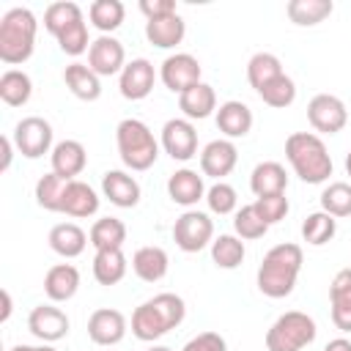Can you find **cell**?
Wrapping results in <instances>:
<instances>
[{"instance_id":"cell-24","label":"cell","mask_w":351,"mask_h":351,"mask_svg":"<svg viewBox=\"0 0 351 351\" xmlns=\"http://www.w3.org/2000/svg\"><path fill=\"white\" fill-rule=\"evenodd\" d=\"M178 107L184 110L186 118H208L211 110H217V93L211 85L197 82L192 88H186L184 93H178Z\"/></svg>"},{"instance_id":"cell-27","label":"cell","mask_w":351,"mask_h":351,"mask_svg":"<svg viewBox=\"0 0 351 351\" xmlns=\"http://www.w3.org/2000/svg\"><path fill=\"white\" fill-rule=\"evenodd\" d=\"M88 244V236L74 222H60L49 230V247L63 258H77Z\"/></svg>"},{"instance_id":"cell-11","label":"cell","mask_w":351,"mask_h":351,"mask_svg":"<svg viewBox=\"0 0 351 351\" xmlns=\"http://www.w3.org/2000/svg\"><path fill=\"white\" fill-rule=\"evenodd\" d=\"M27 329H30L38 340L52 343V340L66 337V332H69V315H66L60 307L38 304V307H33L30 315H27Z\"/></svg>"},{"instance_id":"cell-30","label":"cell","mask_w":351,"mask_h":351,"mask_svg":"<svg viewBox=\"0 0 351 351\" xmlns=\"http://www.w3.org/2000/svg\"><path fill=\"white\" fill-rule=\"evenodd\" d=\"M126 274V255L121 250H99L93 258V277L99 285H115Z\"/></svg>"},{"instance_id":"cell-23","label":"cell","mask_w":351,"mask_h":351,"mask_svg":"<svg viewBox=\"0 0 351 351\" xmlns=\"http://www.w3.org/2000/svg\"><path fill=\"white\" fill-rule=\"evenodd\" d=\"M203 178L195 173V170H176L170 178H167V195L173 203L178 206H192L203 197Z\"/></svg>"},{"instance_id":"cell-53","label":"cell","mask_w":351,"mask_h":351,"mask_svg":"<svg viewBox=\"0 0 351 351\" xmlns=\"http://www.w3.org/2000/svg\"><path fill=\"white\" fill-rule=\"evenodd\" d=\"M11 351H36V346H14Z\"/></svg>"},{"instance_id":"cell-32","label":"cell","mask_w":351,"mask_h":351,"mask_svg":"<svg viewBox=\"0 0 351 351\" xmlns=\"http://www.w3.org/2000/svg\"><path fill=\"white\" fill-rule=\"evenodd\" d=\"M332 0H291L288 3V19L302 27H313L324 22L332 14Z\"/></svg>"},{"instance_id":"cell-39","label":"cell","mask_w":351,"mask_h":351,"mask_svg":"<svg viewBox=\"0 0 351 351\" xmlns=\"http://www.w3.org/2000/svg\"><path fill=\"white\" fill-rule=\"evenodd\" d=\"M321 208L326 214L337 217H348L351 214V184L346 181H332L324 192H321Z\"/></svg>"},{"instance_id":"cell-12","label":"cell","mask_w":351,"mask_h":351,"mask_svg":"<svg viewBox=\"0 0 351 351\" xmlns=\"http://www.w3.org/2000/svg\"><path fill=\"white\" fill-rule=\"evenodd\" d=\"M88 66L99 74V77H110L115 71H123V44L112 36H99L96 41H90L88 49Z\"/></svg>"},{"instance_id":"cell-54","label":"cell","mask_w":351,"mask_h":351,"mask_svg":"<svg viewBox=\"0 0 351 351\" xmlns=\"http://www.w3.org/2000/svg\"><path fill=\"white\" fill-rule=\"evenodd\" d=\"M346 173L351 176V151H348V156H346Z\"/></svg>"},{"instance_id":"cell-44","label":"cell","mask_w":351,"mask_h":351,"mask_svg":"<svg viewBox=\"0 0 351 351\" xmlns=\"http://www.w3.org/2000/svg\"><path fill=\"white\" fill-rule=\"evenodd\" d=\"M208 208L214 214H230L236 208V189L225 181H217L211 189H208Z\"/></svg>"},{"instance_id":"cell-10","label":"cell","mask_w":351,"mask_h":351,"mask_svg":"<svg viewBox=\"0 0 351 351\" xmlns=\"http://www.w3.org/2000/svg\"><path fill=\"white\" fill-rule=\"evenodd\" d=\"M162 145H165V151H167L173 159L186 162V159H192L195 151H197V132H195V126H192L189 121L173 118V121H167L165 129H162Z\"/></svg>"},{"instance_id":"cell-49","label":"cell","mask_w":351,"mask_h":351,"mask_svg":"<svg viewBox=\"0 0 351 351\" xmlns=\"http://www.w3.org/2000/svg\"><path fill=\"white\" fill-rule=\"evenodd\" d=\"M332 324L340 332H351V304H332Z\"/></svg>"},{"instance_id":"cell-9","label":"cell","mask_w":351,"mask_h":351,"mask_svg":"<svg viewBox=\"0 0 351 351\" xmlns=\"http://www.w3.org/2000/svg\"><path fill=\"white\" fill-rule=\"evenodd\" d=\"M162 82L173 93H184L186 88L200 82V63L189 52H176L162 63Z\"/></svg>"},{"instance_id":"cell-46","label":"cell","mask_w":351,"mask_h":351,"mask_svg":"<svg viewBox=\"0 0 351 351\" xmlns=\"http://www.w3.org/2000/svg\"><path fill=\"white\" fill-rule=\"evenodd\" d=\"M332 304H351V269H340L329 285Z\"/></svg>"},{"instance_id":"cell-50","label":"cell","mask_w":351,"mask_h":351,"mask_svg":"<svg viewBox=\"0 0 351 351\" xmlns=\"http://www.w3.org/2000/svg\"><path fill=\"white\" fill-rule=\"evenodd\" d=\"M11 151H14V143L8 137H0V173L11 167Z\"/></svg>"},{"instance_id":"cell-14","label":"cell","mask_w":351,"mask_h":351,"mask_svg":"<svg viewBox=\"0 0 351 351\" xmlns=\"http://www.w3.org/2000/svg\"><path fill=\"white\" fill-rule=\"evenodd\" d=\"M154 80H156L154 66H151L145 58H134V60L126 63L123 71H121V93H123L126 99H132V101H140V99H145V96L151 93Z\"/></svg>"},{"instance_id":"cell-1","label":"cell","mask_w":351,"mask_h":351,"mask_svg":"<svg viewBox=\"0 0 351 351\" xmlns=\"http://www.w3.org/2000/svg\"><path fill=\"white\" fill-rule=\"evenodd\" d=\"M302 269V247L299 244H277L263 255L258 266V288L269 299H282L293 291L296 277Z\"/></svg>"},{"instance_id":"cell-56","label":"cell","mask_w":351,"mask_h":351,"mask_svg":"<svg viewBox=\"0 0 351 351\" xmlns=\"http://www.w3.org/2000/svg\"><path fill=\"white\" fill-rule=\"evenodd\" d=\"M148 351H170V348H165V346H154V348H148Z\"/></svg>"},{"instance_id":"cell-3","label":"cell","mask_w":351,"mask_h":351,"mask_svg":"<svg viewBox=\"0 0 351 351\" xmlns=\"http://www.w3.org/2000/svg\"><path fill=\"white\" fill-rule=\"evenodd\" d=\"M36 41V16L30 8H11L0 16V60L25 63L33 55Z\"/></svg>"},{"instance_id":"cell-13","label":"cell","mask_w":351,"mask_h":351,"mask_svg":"<svg viewBox=\"0 0 351 351\" xmlns=\"http://www.w3.org/2000/svg\"><path fill=\"white\" fill-rule=\"evenodd\" d=\"M126 332V318L121 310L99 307L88 318V335L96 346H115Z\"/></svg>"},{"instance_id":"cell-42","label":"cell","mask_w":351,"mask_h":351,"mask_svg":"<svg viewBox=\"0 0 351 351\" xmlns=\"http://www.w3.org/2000/svg\"><path fill=\"white\" fill-rule=\"evenodd\" d=\"M154 307H156V313L162 315V321H165V326H167V332L170 329H176L181 321H184V315H186V307H184V299L178 296V293H156L154 299Z\"/></svg>"},{"instance_id":"cell-35","label":"cell","mask_w":351,"mask_h":351,"mask_svg":"<svg viewBox=\"0 0 351 351\" xmlns=\"http://www.w3.org/2000/svg\"><path fill=\"white\" fill-rule=\"evenodd\" d=\"M66 186H69V178H63V176H58V173L41 176L38 184H36V203H38L41 208H47V211H60Z\"/></svg>"},{"instance_id":"cell-20","label":"cell","mask_w":351,"mask_h":351,"mask_svg":"<svg viewBox=\"0 0 351 351\" xmlns=\"http://www.w3.org/2000/svg\"><path fill=\"white\" fill-rule=\"evenodd\" d=\"M80 288V271L71 263H55L44 277V291L52 302H66Z\"/></svg>"},{"instance_id":"cell-41","label":"cell","mask_w":351,"mask_h":351,"mask_svg":"<svg viewBox=\"0 0 351 351\" xmlns=\"http://www.w3.org/2000/svg\"><path fill=\"white\" fill-rule=\"evenodd\" d=\"M233 228H236V233H239L241 239H261V236H266V230H269V225H266L263 217L258 214L255 203L241 206V208L236 211Z\"/></svg>"},{"instance_id":"cell-45","label":"cell","mask_w":351,"mask_h":351,"mask_svg":"<svg viewBox=\"0 0 351 351\" xmlns=\"http://www.w3.org/2000/svg\"><path fill=\"white\" fill-rule=\"evenodd\" d=\"M255 208H258V214L263 217L266 225H274V222H280V219L288 214V197H285V192H282V195L258 197V200H255Z\"/></svg>"},{"instance_id":"cell-5","label":"cell","mask_w":351,"mask_h":351,"mask_svg":"<svg viewBox=\"0 0 351 351\" xmlns=\"http://www.w3.org/2000/svg\"><path fill=\"white\" fill-rule=\"evenodd\" d=\"M315 340V321L307 313L288 310L266 332L269 351H302Z\"/></svg>"},{"instance_id":"cell-22","label":"cell","mask_w":351,"mask_h":351,"mask_svg":"<svg viewBox=\"0 0 351 351\" xmlns=\"http://www.w3.org/2000/svg\"><path fill=\"white\" fill-rule=\"evenodd\" d=\"M63 80H66V88H69L77 99H82V101H93V99H99V93H101L99 74H96L90 66H85V63H71V66H66Z\"/></svg>"},{"instance_id":"cell-17","label":"cell","mask_w":351,"mask_h":351,"mask_svg":"<svg viewBox=\"0 0 351 351\" xmlns=\"http://www.w3.org/2000/svg\"><path fill=\"white\" fill-rule=\"evenodd\" d=\"M85 162H88V154L80 140H63L52 148V173L69 181H74V176L85 170Z\"/></svg>"},{"instance_id":"cell-2","label":"cell","mask_w":351,"mask_h":351,"mask_svg":"<svg viewBox=\"0 0 351 351\" xmlns=\"http://www.w3.org/2000/svg\"><path fill=\"white\" fill-rule=\"evenodd\" d=\"M285 156L304 184H324L332 176V156L318 134L293 132L285 140Z\"/></svg>"},{"instance_id":"cell-55","label":"cell","mask_w":351,"mask_h":351,"mask_svg":"<svg viewBox=\"0 0 351 351\" xmlns=\"http://www.w3.org/2000/svg\"><path fill=\"white\" fill-rule=\"evenodd\" d=\"M36 351H55L52 346H36Z\"/></svg>"},{"instance_id":"cell-7","label":"cell","mask_w":351,"mask_h":351,"mask_svg":"<svg viewBox=\"0 0 351 351\" xmlns=\"http://www.w3.org/2000/svg\"><path fill=\"white\" fill-rule=\"evenodd\" d=\"M307 121L315 132L337 134L346 126L348 112H346V104L335 93H315L307 104Z\"/></svg>"},{"instance_id":"cell-26","label":"cell","mask_w":351,"mask_h":351,"mask_svg":"<svg viewBox=\"0 0 351 351\" xmlns=\"http://www.w3.org/2000/svg\"><path fill=\"white\" fill-rule=\"evenodd\" d=\"M132 269H134V274L140 280L156 282V280H162L167 274V252L162 247H154V244L140 247L134 252V258H132Z\"/></svg>"},{"instance_id":"cell-6","label":"cell","mask_w":351,"mask_h":351,"mask_svg":"<svg viewBox=\"0 0 351 351\" xmlns=\"http://www.w3.org/2000/svg\"><path fill=\"white\" fill-rule=\"evenodd\" d=\"M214 236V225L203 211H184L173 225V241L184 252H200Z\"/></svg>"},{"instance_id":"cell-28","label":"cell","mask_w":351,"mask_h":351,"mask_svg":"<svg viewBox=\"0 0 351 351\" xmlns=\"http://www.w3.org/2000/svg\"><path fill=\"white\" fill-rule=\"evenodd\" d=\"M88 239L96 247V252L99 250H121L126 241V225L118 217H101L93 222Z\"/></svg>"},{"instance_id":"cell-19","label":"cell","mask_w":351,"mask_h":351,"mask_svg":"<svg viewBox=\"0 0 351 351\" xmlns=\"http://www.w3.org/2000/svg\"><path fill=\"white\" fill-rule=\"evenodd\" d=\"M250 186L255 192V197H269V195H282L288 186V176L285 167L280 162H261L255 165L252 176H250Z\"/></svg>"},{"instance_id":"cell-43","label":"cell","mask_w":351,"mask_h":351,"mask_svg":"<svg viewBox=\"0 0 351 351\" xmlns=\"http://www.w3.org/2000/svg\"><path fill=\"white\" fill-rule=\"evenodd\" d=\"M58 44H60V49L66 55H82L85 49H90L88 47V27H85V22H74L71 27H66L58 36Z\"/></svg>"},{"instance_id":"cell-52","label":"cell","mask_w":351,"mask_h":351,"mask_svg":"<svg viewBox=\"0 0 351 351\" xmlns=\"http://www.w3.org/2000/svg\"><path fill=\"white\" fill-rule=\"evenodd\" d=\"M324 351H351V340H346V337H335V340H329V343L324 346Z\"/></svg>"},{"instance_id":"cell-47","label":"cell","mask_w":351,"mask_h":351,"mask_svg":"<svg viewBox=\"0 0 351 351\" xmlns=\"http://www.w3.org/2000/svg\"><path fill=\"white\" fill-rule=\"evenodd\" d=\"M181 351H228V343L219 332H200Z\"/></svg>"},{"instance_id":"cell-8","label":"cell","mask_w":351,"mask_h":351,"mask_svg":"<svg viewBox=\"0 0 351 351\" xmlns=\"http://www.w3.org/2000/svg\"><path fill=\"white\" fill-rule=\"evenodd\" d=\"M14 145L22 156L27 159H38L49 151L52 145V126L38 118V115H30V118H22L16 126H14Z\"/></svg>"},{"instance_id":"cell-31","label":"cell","mask_w":351,"mask_h":351,"mask_svg":"<svg viewBox=\"0 0 351 351\" xmlns=\"http://www.w3.org/2000/svg\"><path fill=\"white\" fill-rule=\"evenodd\" d=\"M33 93V82L25 71L19 69H8L0 74V99L8 107H22Z\"/></svg>"},{"instance_id":"cell-29","label":"cell","mask_w":351,"mask_h":351,"mask_svg":"<svg viewBox=\"0 0 351 351\" xmlns=\"http://www.w3.org/2000/svg\"><path fill=\"white\" fill-rule=\"evenodd\" d=\"M132 332H134L137 340H145V343H154L156 337H162V335L167 332V326H165V321H162V315L156 313V307H154L151 299L143 302V304L132 313Z\"/></svg>"},{"instance_id":"cell-48","label":"cell","mask_w":351,"mask_h":351,"mask_svg":"<svg viewBox=\"0 0 351 351\" xmlns=\"http://www.w3.org/2000/svg\"><path fill=\"white\" fill-rule=\"evenodd\" d=\"M140 11H143L148 19H159V16L178 14V11H176V0H140Z\"/></svg>"},{"instance_id":"cell-34","label":"cell","mask_w":351,"mask_h":351,"mask_svg":"<svg viewBox=\"0 0 351 351\" xmlns=\"http://www.w3.org/2000/svg\"><path fill=\"white\" fill-rule=\"evenodd\" d=\"M280 74H282V63L271 52H255L250 58V63H247V80H250V85L255 90H261L263 85H269Z\"/></svg>"},{"instance_id":"cell-40","label":"cell","mask_w":351,"mask_h":351,"mask_svg":"<svg viewBox=\"0 0 351 351\" xmlns=\"http://www.w3.org/2000/svg\"><path fill=\"white\" fill-rule=\"evenodd\" d=\"M258 93H261V99H263L269 107L282 110V107L293 104V99H296V85H293V80L282 71V74H280V77H274L269 85H263Z\"/></svg>"},{"instance_id":"cell-18","label":"cell","mask_w":351,"mask_h":351,"mask_svg":"<svg viewBox=\"0 0 351 351\" xmlns=\"http://www.w3.org/2000/svg\"><path fill=\"white\" fill-rule=\"evenodd\" d=\"M186 33V25L178 14H170V16H159V19H148L145 22V38L148 44L159 47V49H170L176 44H181Z\"/></svg>"},{"instance_id":"cell-21","label":"cell","mask_w":351,"mask_h":351,"mask_svg":"<svg viewBox=\"0 0 351 351\" xmlns=\"http://www.w3.org/2000/svg\"><path fill=\"white\" fill-rule=\"evenodd\" d=\"M217 129L228 137H244L252 129V110L244 101H225L217 110Z\"/></svg>"},{"instance_id":"cell-51","label":"cell","mask_w":351,"mask_h":351,"mask_svg":"<svg viewBox=\"0 0 351 351\" xmlns=\"http://www.w3.org/2000/svg\"><path fill=\"white\" fill-rule=\"evenodd\" d=\"M8 315H11V293L0 288V321H8Z\"/></svg>"},{"instance_id":"cell-4","label":"cell","mask_w":351,"mask_h":351,"mask_svg":"<svg viewBox=\"0 0 351 351\" xmlns=\"http://www.w3.org/2000/svg\"><path fill=\"white\" fill-rule=\"evenodd\" d=\"M115 140H118V154L123 165L132 170H148L159 156V145L151 129L137 118H123L115 129Z\"/></svg>"},{"instance_id":"cell-37","label":"cell","mask_w":351,"mask_h":351,"mask_svg":"<svg viewBox=\"0 0 351 351\" xmlns=\"http://www.w3.org/2000/svg\"><path fill=\"white\" fill-rule=\"evenodd\" d=\"M88 14H90V22L107 36V33H112V30L123 22L126 8H123L121 0H93Z\"/></svg>"},{"instance_id":"cell-38","label":"cell","mask_w":351,"mask_h":351,"mask_svg":"<svg viewBox=\"0 0 351 351\" xmlns=\"http://www.w3.org/2000/svg\"><path fill=\"white\" fill-rule=\"evenodd\" d=\"M335 230H337V222H335V217L332 214H326V211H315V214H310L304 222H302V239L307 241V244H326L332 236H335Z\"/></svg>"},{"instance_id":"cell-36","label":"cell","mask_w":351,"mask_h":351,"mask_svg":"<svg viewBox=\"0 0 351 351\" xmlns=\"http://www.w3.org/2000/svg\"><path fill=\"white\" fill-rule=\"evenodd\" d=\"M211 258L219 269H236L244 261V241L230 233H222L211 241Z\"/></svg>"},{"instance_id":"cell-33","label":"cell","mask_w":351,"mask_h":351,"mask_svg":"<svg viewBox=\"0 0 351 351\" xmlns=\"http://www.w3.org/2000/svg\"><path fill=\"white\" fill-rule=\"evenodd\" d=\"M74 22H82V8L71 0H55L47 5L44 11V27L58 38L66 27H71Z\"/></svg>"},{"instance_id":"cell-25","label":"cell","mask_w":351,"mask_h":351,"mask_svg":"<svg viewBox=\"0 0 351 351\" xmlns=\"http://www.w3.org/2000/svg\"><path fill=\"white\" fill-rule=\"evenodd\" d=\"M96 208H99L96 192H93L85 181H77V178L69 181L60 211L69 214V217H90V214H96Z\"/></svg>"},{"instance_id":"cell-16","label":"cell","mask_w":351,"mask_h":351,"mask_svg":"<svg viewBox=\"0 0 351 351\" xmlns=\"http://www.w3.org/2000/svg\"><path fill=\"white\" fill-rule=\"evenodd\" d=\"M236 145L230 140H211L200 154V170L211 178H222L236 167Z\"/></svg>"},{"instance_id":"cell-15","label":"cell","mask_w":351,"mask_h":351,"mask_svg":"<svg viewBox=\"0 0 351 351\" xmlns=\"http://www.w3.org/2000/svg\"><path fill=\"white\" fill-rule=\"evenodd\" d=\"M101 192L121 208H134L140 203V184L123 170H107L101 176Z\"/></svg>"}]
</instances>
